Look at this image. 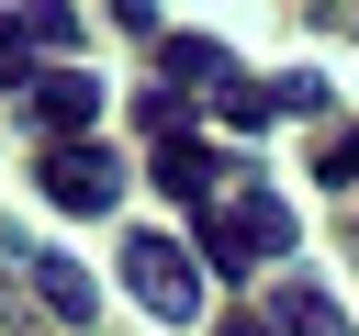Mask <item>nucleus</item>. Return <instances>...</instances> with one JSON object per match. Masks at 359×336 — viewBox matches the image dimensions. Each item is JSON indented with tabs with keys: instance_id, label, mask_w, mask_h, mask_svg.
<instances>
[{
	"instance_id": "nucleus-1",
	"label": "nucleus",
	"mask_w": 359,
	"mask_h": 336,
	"mask_svg": "<svg viewBox=\"0 0 359 336\" xmlns=\"http://www.w3.org/2000/svg\"><path fill=\"white\" fill-rule=\"evenodd\" d=\"M280 258H292V202H280L258 168H224L213 202H202V269L258 280V269H280Z\"/></svg>"
},
{
	"instance_id": "nucleus-2",
	"label": "nucleus",
	"mask_w": 359,
	"mask_h": 336,
	"mask_svg": "<svg viewBox=\"0 0 359 336\" xmlns=\"http://www.w3.org/2000/svg\"><path fill=\"white\" fill-rule=\"evenodd\" d=\"M123 291H135L157 325H191V314H202V246H180V235H123Z\"/></svg>"
},
{
	"instance_id": "nucleus-3",
	"label": "nucleus",
	"mask_w": 359,
	"mask_h": 336,
	"mask_svg": "<svg viewBox=\"0 0 359 336\" xmlns=\"http://www.w3.org/2000/svg\"><path fill=\"white\" fill-rule=\"evenodd\" d=\"M34 123H45V146H101V78L90 67H34Z\"/></svg>"
},
{
	"instance_id": "nucleus-4",
	"label": "nucleus",
	"mask_w": 359,
	"mask_h": 336,
	"mask_svg": "<svg viewBox=\"0 0 359 336\" xmlns=\"http://www.w3.org/2000/svg\"><path fill=\"white\" fill-rule=\"evenodd\" d=\"M45 202L56 213H112L123 202V168H112V146H45Z\"/></svg>"
},
{
	"instance_id": "nucleus-5",
	"label": "nucleus",
	"mask_w": 359,
	"mask_h": 336,
	"mask_svg": "<svg viewBox=\"0 0 359 336\" xmlns=\"http://www.w3.org/2000/svg\"><path fill=\"white\" fill-rule=\"evenodd\" d=\"M157 90H180V101L213 90V101H224V90H236V56H224L213 34H168V45H157Z\"/></svg>"
},
{
	"instance_id": "nucleus-6",
	"label": "nucleus",
	"mask_w": 359,
	"mask_h": 336,
	"mask_svg": "<svg viewBox=\"0 0 359 336\" xmlns=\"http://www.w3.org/2000/svg\"><path fill=\"white\" fill-rule=\"evenodd\" d=\"M258 325H269V336H348V314H337V302H325L314 280H269Z\"/></svg>"
},
{
	"instance_id": "nucleus-7",
	"label": "nucleus",
	"mask_w": 359,
	"mask_h": 336,
	"mask_svg": "<svg viewBox=\"0 0 359 336\" xmlns=\"http://www.w3.org/2000/svg\"><path fill=\"white\" fill-rule=\"evenodd\" d=\"M22 269H34V302H45L56 325H90V314H101V291H90L79 258H22Z\"/></svg>"
},
{
	"instance_id": "nucleus-8",
	"label": "nucleus",
	"mask_w": 359,
	"mask_h": 336,
	"mask_svg": "<svg viewBox=\"0 0 359 336\" xmlns=\"http://www.w3.org/2000/svg\"><path fill=\"white\" fill-rule=\"evenodd\" d=\"M213 179H224V157H202L191 134H168V146H157V190H168V202H191V213H202V202H213Z\"/></svg>"
},
{
	"instance_id": "nucleus-9",
	"label": "nucleus",
	"mask_w": 359,
	"mask_h": 336,
	"mask_svg": "<svg viewBox=\"0 0 359 336\" xmlns=\"http://www.w3.org/2000/svg\"><path fill=\"white\" fill-rule=\"evenodd\" d=\"M11 34H22V45H45V56H67V45H79V11H67V0H22V11H11Z\"/></svg>"
},
{
	"instance_id": "nucleus-10",
	"label": "nucleus",
	"mask_w": 359,
	"mask_h": 336,
	"mask_svg": "<svg viewBox=\"0 0 359 336\" xmlns=\"http://www.w3.org/2000/svg\"><path fill=\"white\" fill-rule=\"evenodd\" d=\"M269 90H280V112H325V78H314V67H292V78H269Z\"/></svg>"
},
{
	"instance_id": "nucleus-11",
	"label": "nucleus",
	"mask_w": 359,
	"mask_h": 336,
	"mask_svg": "<svg viewBox=\"0 0 359 336\" xmlns=\"http://www.w3.org/2000/svg\"><path fill=\"white\" fill-rule=\"evenodd\" d=\"M0 90H11V101L34 90V67H22V34H11V11H0Z\"/></svg>"
},
{
	"instance_id": "nucleus-12",
	"label": "nucleus",
	"mask_w": 359,
	"mask_h": 336,
	"mask_svg": "<svg viewBox=\"0 0 359 336\" xmlns=\"http://www.w3.org/2000/svg\"><path fill=\"white\" fill-rule=\"evenodd\" d=\"M325 179H337V190H359V134H325Z\"/></svg>"
},
{
	"instance_id": "nucleus-13",
	"label": "nucleus",
	"mask_w": 359,
	"mask_h": 336,
	"mask_svg": "<svg viewBox=\"0 0 359 336\" xmlns=\"http://www.w3.org/2000/svg\"><path fill=\"white\" fill-rule=\"evenodd\" d=\"M224 336H269V325H258V314H236V325H224Z\"/></svg>"
}]
</instances>
